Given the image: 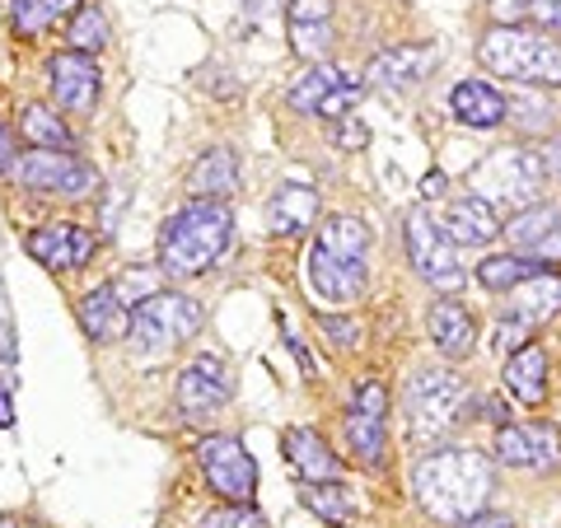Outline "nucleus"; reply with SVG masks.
Masks as SVG:
<instances>
[{
	"label": "nucleus",
	"mask_w": 561,
	"mask_h": 528,
	"mask_svg": "<svg viewBox=\"0 0 561 528\" xmlns=\"http://www.w3.org/2000/svg\"><path fill=\"white\" fill-rule=\"evenodd\" d=\"M496 459L505 463V468H534V445H529V431L524 426H505L496 431Z\"/></svg>",
	"instance_id": "nucleus-34"
},
{
	"label": "nucleus",
	"mask_w": 561,
	"mask_h": 528,
	"mask_svg": "<svg viewBox=\"0 0 561 528\" xmlns=\"http://www.w3.org/2000/svg\"><path fill=\"white\" fill-rule=\"evenodd\" d=\"M47 80H51V94L66 113H94L99 103V66L94 57L84 51H61V57L47 61Z\"/></svg>",
	"instance_id": "nucleus-14"
},
{
	"label": "nucleus",
	"mask_w": 561,
	"mask_h": 528,
	"mask_svg": "<svg viewBox=\"0 0 561 528\" xmlns=\"http://www.w3.org/2000/svg\"><path fill=\"white\" fill-rule=\"evenodd\" d=\"M491 463L478 449H435L412 468V491L421 509L440 524H463L482 515L491 496Z\"/></svg>",
	"instance_id": "nucleus-1"
},
{
	"label": "nucleus",
	"mask_w": 561,
	"mask_h": 528,
	"mask_svg": "<svg viewBox=\"0 0 561 528\" xmlns=\"http://www.w3.org/2000/svg\"><path fill=\"white\" fill-rule=\"evenodd\" d=\"M389 412V389L379 379L360 383L356 389V402L346 412V439H351V454L365 463V468H379L383 463V416Z\"/></svg>",
	"instance_id": "nucleus-10"
},
{
	"label": "nucleus",
	"mask_w": 561,
	"mask_h": 528,
	"mask_svg": "<svg viewBox=\"0 0 561 528\" xmlns=\"http://www.w3.org/2000/svg\"><path fill=\"white\" fill-rule=\"evenodd\" d=\"M534 20L542 28H561V0H534Z\"/></svg>",
	"instance_id": "nucleus-46"
},
{
	"label": "nucleus",
	"mask_w": 561,
	"mask_h": 528,
	"mask_svg": "<svg viewBox=\"0 0 561 528\" xmlns=\"http://www.w3.org/2000/svg\"><path fill=\"white\" fill-rule=\"evenodd\" d=\"M234 187H239V160H234V150H225V146H210L202 160L187 169V192L202 202H225Z\"/></svg>",
	"instance_id": "nucleus-20"
},
{
	"label": "nucleus",
	"mask_w": 561,
	"mask_h": 528,
	"mask_svg": "<svg viewBox=\"0 0 561 528\" xmlns=\"http://www.w3.org/2000/svg\"><path fill=\"white\" fill-rule=\"evenodd\" d=\"M360 84L356 80H342L337 90H332L323 103H319V117H328V122H342V117H356V103H360Z\"/></svg>",
	"instance_id": "nucleus-37"
},
{
	"label": "nucleus",
	"mask_w": 561,
	"mask_h": 528,
	"mask_svg": "<svg viewBox=\"0 0 561 528\" xmlns=\"http://www.w3.org/2000/svg\"><path fill=\"white\" fill-rule=\"evenodd\" d=\"M511 117L519 122L524 131H538V127H548L552 122V108L538 94H519V99H511Z\"/></svg>",
	"instance_id": "nucleus-38"
},
{
	"label": "nucleus",
	"mask_w": 561,
	"mask_h": 528,
	"mask_svg": "<svg viewBox=\"0 0 561 528\" xmlns=\"http://www.w3.org/2000/svg\"><path fill=\"white\" fill-rule=\"evenodd\" d=\"M542 179H548V169H542L538 150H496L491 160L478 169V187H486L482 197L491 202H505V206H534L542 197Z\"/></svg>",
	"instance_id": "nucleus-7"
},
{
	"label": "nucleus",
	"mask_w": 561,
	"mask_h": 528,
	"mask_svg": "<svg viewBox=\"0 0 561 528\" xmlns=\"http://www.w3.org/2000/svg\"><path fill=\"white\" fill-rule=\"evenodd\" d=\"M435 61H440V47H431V43H398V47H383L379 57L370 61L365 80H370L375 90L402 94V90H412V84L426 80L435 70Z\"/></svg>",
	"instance_id": "nucleus-13"
},
{
	"label": "nucleus",
	"mask_w": 561,
	"mask_h": 528,
	"mask_svg": "<svg viewBox=\"0 0 561 528\" xmlns=\"http://www.w3.org/2000/svg\"><path fill=\"white\" fill-rule=\"evenodd\" d=\"M486 10L496 24H519L524 14H534V0H486Z\"/></svg>",
	"instance_id": "nucleus-42"
},
{
	"label": "nucleus",
	"mask_w": 561,
	"mask_h": 528,
	"mask_svg": "<svg viewBox=\"0 0 561 528\" xmlns=\"http://www.w3.org/2000/svg\"><path fill=\"white\" fill-rule=\"evenodd\" d=\"M529 332H534V323L515 319V313H501V323H496V351H501V356H515V351L529 346Z\"/></svg>",
	"instance_id": "nucleus-39"
},
{
	"label": "nucleus",
	"mask_w": 561,
	"mask_h": 528,
	"mask_svg": "<svg viewBox=\"0 0 561 528\" xmlns=\"http://www.w3.org/2000/svg\"><path fill=\"white\" fill-rule=\"evenodd\" d=\"M28 253L43 262V267H57V272H70V267H84L94 253V234L84 225H43V230L28 234Z\"/></svg>",
	"instance_id": "nucleus-16"
},
{
	"label": "nucleus",
	"mask_w": 561,
	"mask_h": 528,
	"mask_svg": "<svg viewBox=\"0 0 561 528\" xmlns=\"http://www.w3.org/2000/svg\"><path fill=\"white\" fill-rule=\"evenodd\" d=\"M478 57L491 76H505L515 84H561V47L534 28L496 24L478 43Z\"/></svg>",
	"instance_id": "nucleus-3"
},
{
	"label": "nucleus",
	"mask_w": 561,
	"mask_h": 528,
	"mask_svg": "<svg viewBox=\"0 0 561 528\" xmlns=\"http://www.w3.org/2000/svg\"><path fill=\"white\" fill-rule=\"evenodd\" d=\"M524 257H534V262H542V267H548V262H561V225H557V230L552 234H542L538 243H534V249L529 253H524Z\"/></svg>",
	"instance_id": "nucleus-44"
},
{
	"label": "nucleus",
	"mask_w": 561,
	"mask_h": 528,
	"mask_svg": "<svg viewBox=\"0 0 561 528\" xmlns=\"http://www.w3.org/2000/svg\"><path fill=\"white\" fill-rule=\"evenodd\" d=\"M230 234H234L230 206L192 197L183 210H173L160 230V272L164 276H202L230 249Z\"/></svg>",
	"instance_id": "nucleus-2"
},
{
	"label": "nucleus",
	"mask_w": 561,
	"mask_h": 528,
	"mask_svg": "<svg viewBox=\"0 0 561 528\" xmlns=\"http://www.w3.org/2000/svg\"><path fill=\"white\" fill-rule=\"evenodd\" d=\"M342 80H346V76H342L337 66H328V61H313V66L305 70V76L290 84L286 103H290L295 113H319V103H323V99H328L332 90H337Z\"/></svg>",
	"instance_id": "nucleus-28"
},
{
	"label": "nucleus",
	"mask_w": 561,
	"mask_h": 528,
	"mask_svg": "<svg viewBox=\"0 0 561 528\" xmlns=\"http://www.w3.org/2000/svg\"><path fill=\"white\" fill-rule=\"evenodd\" d=\"M323 332H328V342L337 351H356L360 346V323H351V319H323Z\"/></svg>",
	"instance_id": "nucleus-40"
},
{
	"label": "nucleus",
	"mask_w": 561,
	"mask_h": 528,
	"mask_svg": "<svg viewBox=\"0 0 561 528\" xmlns=\"http://www.w3.org/2000/svg\"><path fill=\"white\" fill-rule=\"evenodd\" d=\"M505 389H511L524 408H538V402L548 398V356H542V346L529 342L505 360Z\"/></svg>",
	"instance_id": "nucleus-25"
},
{
	"label": "nucleus",
	"mask_w": 561,
	"mask_h": 528,
	"mask_svg": "<svg viewBox=\"0 0 561 528\" xmlns=\"http://www.w3.org/2000/svg\"><path fill=\"white\" fill-rule=\"evenodd\" d=\"M402 408H408V431L416 445H435V439H445L463 421L468 383L454 369H421V375L408 379Z\"/></svg>",
	"instance_id": "nucleus-4"
},
{
	"label": "nucleus",
	"mask_w": 561,
	"mask_h": 528,
	"mask_svg": "<svg viewBox=\"0 0 561 528\" xmlns=\"http://www.w3.org/2000/svg\"><path fill=\"white\" fill-rule=\"evenodd\" d=\"M300 501H305L323 524H332V528H346L351 519L360 515L356 496H351V491H346L337 478H328V482H305V486H300Z\"/></svg>",
	"instance_id": "nucleus-26"
},
{
	"label": "nucleus",
	"mask_w": 561,
	"mask_h": 528,
	"mask_svg": "<svg viewBox=\"0 0 561 528\" xmlns=\"http://www.w3.org/2000/svg\"><path fill=\"white\" fill-rule=\"evenodd\" d=\"M20 131H24V140H33L38 150H76V140H70V131H66V122L51 113V108H43V103L24 108Z\"/></svg>",
	"instance_id": "nucleus-31"
},
{
	"label": "nucleus",
	"mask_w": 561,
	"mask_h": 528,
	"mask_svg": "<svg viewBox=\"0 0 561 528\" xmlns=\"http://www.w3.org/2000/svg\"><path fill=\"white\" fill-rule=\"evenodd\" d=\"M449 108L459 122H468V127H501L505 117H511V99H505L496 84H486V80H459L454 84V94H449Z\"/></svg>",
	"instance_id": "nucleus-18"
},
{
	"label": "nucleus",
	"mask_w": 561,
	"mask_h": 528,
	"mask_svg": "<svg viewBox=\"0 0 561 528\" xmlns=\"http://www.w3.org/2000/svg\"><path fill=\"white\" fill-rule=\"evenodd\" d=\"M431 342L445 360H468L478 346V319L459 305V299H440L431 309Z\"/></svg>",
	"instance_id": "nucleus-19"
},
{
	"label": "nucleus",
	"mask_w": 561,
	"mask_h": 528,
	"mask_svg": "<svg viewBox=\"0 0 561 528\" xmlns=\"http://www.w3.org/2000/svg\"><path fill=\"white\" fill-rule=\"evenodd\" d=\"M234 398V375L220 356H197L179 375V408L187 416H216Z\"/></svg>",
	"instance_id": "nucleus-11"
},
{
	"label": "nucleus",
	"mask_w": 561,
	"mask_h": 528,
	"mask_svg": "<svg viewBox=\"0 0 561 528\" xmlns=\"http://www.w3.org/2000/svg\"><path fill=\"white\" fill-rule=\"evenodd\" d=\"M408 257H412L416 276L431 280V286L445 290V295H454L468 280L463 262H459V243L449 239L445 220H435L426 206L408 216Z\"/></svg>",
	"instance_id": "nucleus-5"
},
{
	"label": "nucleus",
	"mask_w": 561,
	"mask_h": 528,
	"mask_svg": "<svg viewBox=\"0 0 561 528\" xmlns=\"http://www.w3.org/2000/svg\"><path fill=\"white\" fill-rule=\"evenodd\" d=\"M313 243H323V249L342 253V257H365V249H370V225L356 216H328Z\"/></svg>",
	"instance_id": "nucleus-30"
},
{
	"label": "nucleus",
	"mask_w": 561,
	"mask_h": 528,
	"mask_svg": "<svg viewBox=\"0 0 561 528\" xmlns=\"http://www.w3.org/2000/svg\"><path fill=\"white\" fill-rule=\"evenodd\" d=\"M84 5V0H14V28L24 33V38H33V33L51 28L57 20H66V14H76Z\"/></svg>",
	"instance_id": "nucleus-32"
},
{
	"label": "nucleus",
	"mask_w": 561,
	"mask_h": 528,
	"mask_svg": "<svg viewBox=\"0 0 561 528\" xmlns=\"http://www.w3.org/2000/svg\"><path fill=\"white\" fill-rule=\"evenodd\" d=\"M10 421H14V402H10V393H5V389H0V431H5Z\"/></svg>",
	"instance_id": "nucleus-51"
},
{
	"label": "nucleus",
	"mask_w": 561,
	"mask_h": 528,
	"mask_svg": "<svg viewBox=\"0 0 561 528\" xmlns=\"http://www.w3.org/2000/svg\"><path fill=\"white\" fill-rule=\"evenodd\" d=\"M290 51L305 61H323L332 51V0H290L286 5Z\"/></svg>",
	"instance_id": "nucleus-15"
},
{
	"label": "nucleus",
	"mask_w": 561,
	"mask_h": 528,
	"mask_svg": "<svg viewBox=\"0 0 561 528\" xmlns=\"http://www.w3.org/2000/svg\"><path fill=\"white\" fill-rule=\"evenodd\" d=\"M421 197L426 202H435V197H445V173L440 169H431L426 179H421Z\"/></svg>",
	"instance_id": "nucleus-48"
},
{
	"label": "nucleus",
	"mask_w": 561,
	"mask_h": 528,
	"mask_svg": "<svg viewBox=\"0 0 561 528\" xmlns=\"http://www.w3.org/2000/svg\"><path fill=\"white\" fill-rule=\"evenodd\" d=\"M305 276H309L313 299H323V305H351L365 290V257H342L323 249V243H313Z\"/></svg>",
	"instance_id": "nucleus-12"
},
{
	"label": "nucleus",
	"mask_w": 561,
	"mask_h": 528,
	"mask_svg": "<svg viewBox=\"0 0 561 528\" xmlns=\"http://www.w3.org/2000/svg\"><path fill=\"white\" fill-rule=\"evenodd\" d=\"M0 528H20V524H14V519H0Z\"/></svg>",
	"instance_id": "nucleus-52"
},
{
	"label": "nucleus",
	"mask_w": 561,
	"mask_h": 528,
	"mask_svg": "<svg viewBox=\"0 0 561 528\" xmlns=\"http://www.w3.org/2000/svg\"><path fill=\"white\" fill-rule=\"evenodd\" d=\"M202 328V305L192 295H173V290H160L150 299H140L131 309V342L140 351H169L187 342L192 332Z\"/></svg>",
	"instance_id": "nucleus-6"
},
{
	"label": "nucleus",
	"mask_w": 561,
	"mask_h": 528,
	"mask_svg": "<svg viewBox=\"0 0 561 528\" xmlns=\"http://www.w3.org/2000/svg\"><path fill=\"white\" fill-rule=\"evenodd\" d=\"M10 173L33 192H61V197H84L99 183L94 169L76 160L70 150H28L24 160H14Z\"/></svg>",
	"instance_id": "nucleus-9"
},
{
	"label": "nucleus",
	"mask_w": 561,
	"mask_h": 528,
	"mask_svg": "<svg viewBox=\"0 0 561 528\" xmlns=\"http://www.w3.org/2000/svg\"><path fill=\"white\" fill-rule=\"evenodd\" d=\"M538 272H548V267L534 262V257H524V253H491V257L478 262V280L486 290H515L519 280H529Z\"/></svg>",
	"instance_id": "nucleus-27"
},
{
	"label": "nucleus",
	"mask_w": 561,
	"mask_h": 528,
	"mask_svg": "<svg viewBox=\"0 0 561 528\" xmlns=\"http://www.w3.org/2000/svg\"><path fill=\"white\" fill-rule=\"evenodd\" d=\"M557 225H561V206H542V202H534V206L515 210V220L505 225V239H511V249H515V253H529L542 234H552V230H557Z\"/></svg>",
	"instance_id": "nucleus-29"
},
{
	"label": "nucleus",
	"mask_w": 561,
	"mask_h": 528,
	"mask_svg": "<svg viewBox=\"0 0 561 528\" xmlns=\"http://www.w3.org/2000/svg\"><path fill=\"white\" fill-rule=\"evenodd\" d=\"M524 431H529V445H534V468L538 472L561 468V431L552 421H534V426H524Z\"/></svg>",
	"instance_id": "nucleus-35"
},
{
	"label": "nucleus",
	"mask_w": 561,
	"mask_h": 528,
	"mask_svg": "<svg viewBox=\"0 0 561 528\" xmlns=\"http://www.w3.org/2000/svg\"><path fill=\"white\" fill-rule=\"evenodd\" d=\"M454 528H515V519L511 515H472V519L454 524Z\"/></svg>",
	"instance_id": "nucleus-47"
},
{
	"label": "nucleus",
	"mask_w": 561,
	"mask_h": 528,
	"mask_svg": "<svg viewBox=\"0 0 561 528\" xmlns=\"http://www.w3.org/2000/svg\"><path fill=\"white\" fill-rule=\"evenodd\" d=\"M80 328L90 332L94 342H117V337H127V328H131V309L122 305L113 286H99L80 299Z\"/></svg>",
	"instance_id": "nucleus-21"
},
{
	"label": "nucleus",
	"mask_w": 561,
	"mask_h": 528,
	"mask_svg": "<svg viewBox=\"0 0 561 528\" xmlns=\"http://www.w3.org/2000/svg\"><path fill=\"white\" fill-rule=\"evenodd\" d=\"M313 220H319V192L305 187V183H286L267 202V230L272 234H286L290 239V234L309 230Z\"/></svg>",
	"instance_id": "nucleus-23"
},
{
	"label": "nucleus",
	"mask_w": 561,
	"mask_h": 528,
	"mask_svg": "<svg viewBox=\"0 0 561 528\" xmlns=\"http://www.w3.org/2000/svg\"><path fill=\"white\" fill-rule=\"evenodd\" d=\"M197 463L206 472L210 491H220L230 505H253L257 496V463L253 454L230 435H206L197 445Z\"/></svg>",
	"instance_id": "nucleus-8"
},
{
	"label": "nucleus",
	"mask_w": 561,
	"mask_h": 528,
	"mask_svg": "<svg viewBox=\"0 0 561 528\" xmlns=\"http://www.w3.org/2000/svg\"><path fill=\"white\" fill-rule=\"evenodd\" d=\"M267 10H272V0H243V20H249V24H257Z\"/></svg>",
	"instance_id": "nucleus-49"
},
{
	"label": "nucleus",
	"mask_w": 561,
	"mask_h": 528,
	"mask_svg": "<svg viewBox=\"0 0 561 528\" xmlns=\"http://www.w3.org/2000/svg\"><path fill=\"white\" fill-rule=\"evenodd\" d=\"M280 445H286V459H290V468L300 472L305 482H328V478H337V459H332V449L323 445L319 431L290 426Z\"/></svg>",
	"instance_id": "nucleus-24"
},
{
	"label": "nucleus",
	"mask_w": 561,
	"mask_h": 528,
	"mask_svg": "<svg viewBox=\"0 0 561 528\" xmlns=\"http://www.w3.org/2000/svg\"><path fill=\"white\" fill-rule=\"evenodd\" d=\"M20 346H14V319H10V299H5V280H0V360H14Z\"/></svg>",
	"instance_id": "nucleus-41"
},
{
	"label": "nucleus",
	"mask_w": 561,
	"mask_h": 528,
	"mask_svg": "<svg viewBox=\"0 0 561 528\" xmlns=\"http://www.w3.org/2000/svg\"><path fill=\"white\" fill-rule=\"evenodd\" d=\"M505 313H515V319L524 323H548L561 313V276L557 272H538L529 280H519V286L511 290V305H505Z\"/></svg>",
	"instance_id": "nucleus-22"
},
{
	"label": "nucleus",
	"mask_w": 561,
	"mask_h": 528,
	"mask_svg": "<svg viewBox=\"0 0 561 528\" xmlns=\"http://www.w3.org/2000/svg\"><path fill=\"white\" fill-rule=\"evenodd\" d=\"M197 528H272V524L253 505H220V509H206Z\"/></svg>",
	"instance_id": "nucleus-36"
},
{
	"label": "nucleus",
	"mask_w": 561,
	"mask_h": 528,
	"mask_svg": "<svg viewBox=\"0 0 561 528\" xmlns=\"http://www.w3.org/2000/svg\"><path fill=\"white\" fill-rule=\"evenodd\" d=\"M538 160H542V169H548L552 179H561V131L542 140V146H538Z\"/></svg>",
	"instance_id": "nucleus-45"
},
{
	"label": "nucleus",
	"mask_w": 561,
	"mask_h": 528,
	"mask_svg": "<svg viewBox=\"0 0 561 528\" xmlns=\"http://www.w3.org/2000/svg\"><path fill=\"white\" fill-rule=\"evenodd\" d=\"M108 43V20H103V10L94 5H80L76 20H70V51H84V57H94Z\"/></svg>",
	"instance_id": "nucleus-33"
},
{
	"label": "nucleus",
	"mask_w": 561,
	"mask_h": 528,
	"mask_svg": "<svg viewBox=\"0 0 561 528\" xmlns=\"http://www.w3.org/2000/svg\"><path fill=\"white\" fill-rule=\"evenodd\" d=\"M445 230L459 249H482V243L496 239L505 225H501L496 206H491L482 192H463V197H454L449 210H445Z\"/></svg>",
	"instance_id": "nucleus-17"
},
{
	"label": "nucleus",
	"mask_w": 561,
	"mask_h": 528,
	"mask_svg": "<svg viewBox=\"0 0 561 528\" xmlns=\"http://www.w3.org/2000/svg\"><path fill=\"white\" fill-rule=\"evenodd\" d=\"M5 169H14V140L0 131V173H5Z\"/></svg>",
	"instance_id": "nucleus-50"
},
{
	"label": "nucleus",
	"mask_w": 561,
	"mask_h": 528,
	"mask_svg": "<svg viewBox=\"0 0 561 528\" xmlns=\"http://www.w3.org/2000/svg\"><path fill=\"white\" fill-rule=\"evenodd\" d=\"M337 146L342 150H365V146H370V127L356 122V117H342L337 122Z\"/></svg>",
	"instance_id": "nucleus-43"
}]
</instances>
